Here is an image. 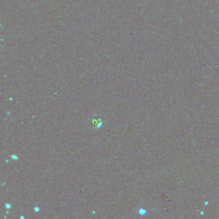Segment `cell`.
Returning a JSON list of instances; mask_svg holds the SVG:
<instances>
[{"label": "cell", "mask_w": 219, "mask_h": 219, "mask_svg": "<svg viewBox=\"0 0 219 219\" xmlns=\"http://www.w3.org/2000/svg\"><path fill=\"white\" fill-rule=\"evenodd\" d=\"M89 123L94 129H99L103 126V117L97 114L91 116Z\"/></svg>", "instance_id": "1"}, {"label": "cell", "mask_w": 219, "mask_h": 219, "mask_svg": "<svg viewBox=\"0 0 219 219\" xmlns=\"http://www.w3.org/2000/svg\"><path fill=\"white\" fill-rule=\"evenodd\" d=\"M137 213L140 215V216H145V215L146 214V209H144V208H141V209L138 210V212H137Z\"/></svg>", "instance_id": "2"}, {"label": "cell", "mask_w": 219, "mask_h": 219, "mask_svg": "<svg viewBox=\"0 0 219 219\" xmlns=\"http://www.w3.org/2000/svg\"><path fill=\"white\" fill-rule=\"evenodd\" d=\"M34 210H36V211H38V210H40V209H39V208H37V207H36V208H35V209H34Z\"/></svg>", "instance_id": "3"}]
</instances>
